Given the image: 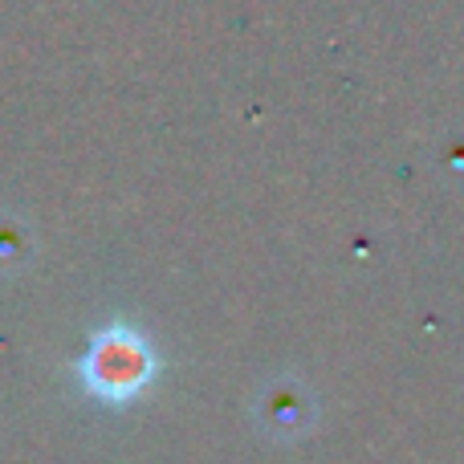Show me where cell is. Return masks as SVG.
Wrapping results in <instances>:
<instances>
[{
	"instance_id": "1",
	"label": "cell",
	"mask_w": 464,
	"mask_h": 464,
	"mask_svg": "<svg viewBox=\"0 0 464 464\" xmlns=\"http://www.w3.org/2000/svg\"><path fill=\"white\" fill-rule=\"evenodd\" d=\"M90 392L106 395V400H127L151 379V351L139 334L127 330H111L90 346V359L82 367Z\"/></svg>"
}]
</instances>
